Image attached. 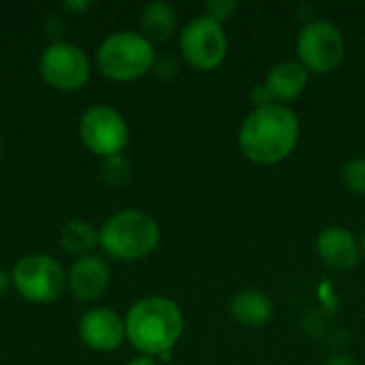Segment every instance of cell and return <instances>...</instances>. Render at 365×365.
<instances>
[{
    "instance_id": "9c48e42d",
    "label": "cell",
    "mask_w": 365,
    "mask_h": 365,
    "mask_svg": "<svg viewBox=\"0 0 365 365\" xmlns=\"http://www.w3.org/2000/svg\"><path fill=\"white\" fill-rule=\"evenodd\" d=\"M38 71L47 86L60 92H75L90 79V60L75 43L53 41L43 49Z\"/></svg>"
},
{
    "instance_id": "d6986e66",
    "label": "cell",
    "mask_w": 365,
    "mask_h": 365,
    "mask_svg": "<svg viewBox=\"0 0 365 365\" xmlns=\"http://www.w3.org/2000/svg\"><path fill=\"white\" fill-rule=\"evenodd\" d=\"M235 13H237V2L235 0H210L205 4V15L216 19L222 26H225V21L233 19Z\"/></svg>"
},
{
    "instance_id": "8fae6325",
    "label": "cell",
    "mask_w": 365,
    "mask_h": 365,
    "mask_svg": "<svg viewBox=\"0 0 365 365\" xmlns=\"http://www.w3.org/2000/svg\"><path fill=\"white\" fill-rule=\"evenodd\" d=\"M317 255L331 272H351L361 261L359 237L344 227H327L317 237Z\"/></svg>"
},
{
    "instance_id": "6da1fadb",
    "label": "cell",
    "mask_w": 365,
    "mask_h": 365,
    "mask_svg": "<svg viewBox=\"0 0 365 365\" xmlns=\"http://www.w3.org/2000/svg\"><path fill=\"white\" fill-rule=\"evenodd\" d=\"M302 137L297 113L287 105H269L252 109L237 133V145L246 160L272 167L287 160Z\"/></svg>"
},
{
    "instance_id": "5b68a950",
    "label": "cell",
    "mask_w": 365,
    "mask_h": 365,
    "mask_svg": "<svg viewBox=\"0 0 365 365\" xmlns=\"http://www.w3.org/2000/svg\"><path fill=\"white\" fill-rule=\"evenodd\" d=\"M295 51L297 62L310 75H329L344 62L346 41L342 30L329 19H310L297 34Z\"/></svg>"
},
{
    "instance_id": "2e32d148",
    "label": "cell",
    "mask_w": 365,
    "mask_h": 365,
    "mask_svg": "<svg viewBox=\"0 0 365 365\" xmlns=\"http://www.w3.org/2000/svg\"><path fill=\"white\" fill-rule=\"evenodd\" d=\"M60 246L77 259L88 257L98 246V231L88 220H71L60 231Z\"/></svg>"
},
{
    "instance_id": "277c9868",
    "label": "cell",
    "mask_w": 365,
    "mask_h": 365,
    "mask_svg": "<svg viewBox=\"0 0 365 365\" xmlns=\"http://www.w3.org/2000/svg\"><path fill=\"white\" fill-rule=\"evenodd\" d=\"M96 64L111 81H135L154 68L156 51L141 32L120 30L101 43Z\"/></svg>"
},
{
    "instance_id": "ffe728a7",
    "label": "cell",
    "mask_w": 365,
    "mask_h": 365,
    "mask_svg": "<svg viewBox=\"0 0 365 365\" xmlns=\"http://www.w3.org/2000/svg\"><path fill=\"white\" fill-rule=\"evenodd\" d=\"M323 365H359L357 364V359L353 357V355H349V353H334V355H329Z\"/></svg>"
},
{
    "instance_id": "30bf717a",
    "label": "cell",
    "mask_w": 365,
    "mask_h": 365,
    "mask_svg": "<svg viewBox=\"0 0 365 365\" xmlns=\"http://www.w3.org/2000/svg\"><path fill=\"white\" fill-rule=\"evenodd\" d=\"M79 338L92 351H118L126 338L124 319L111 308H92L79 319Z\"/></svg>"
},
{
    "instance_id": "ac0fdd59",
    "label": "cell",
    "mask_w": 365,
    "mask_h": 365,
    "mask_svg": "<svg viewBox=\"0 0 365 365\" xmlns=\"http://www.w3.org/2000/svg\"><path fill=\"white\" fill-rule=\"evenodd\" d=\"M342 184L349 192L365 197V156H355L342 165Z\"/></svg>"
},
{
    "instance_id": "44dd1931",
    "label": "cell",
    "mask_w": 365,
    "mask_h": 365,
    "mask_svg": "<svg viewBox=\"0 0 365 365\" xmlns=\"http://www.w3.org/2000/svg\"><path fill=\"white\" fill-rule=\"evenodd\" d=\"M11 282H13V280H11V276H9V274H6V272L0 267V299H2V297L9 293V289H11Z\"/></svg>"
},
{
    "instance_id": "603a6c76",
    "label": "cell",
    "mask_w": 365,
    "mask_h": 365,
    "mask_svg": "<svg viewBox=\"0 0 365 365\" xmlns=\"http://www.w3.org/2000/svg\"><path fill=\"white\" fill-rule=\"evenodd\" d=\"M90 6H92V2H66L64 4V9H68V11H86Z\"/></svg>"
},
{
    "instance_id": "d4e9b609",
    "label": "cell",
    "mask_w": 365,
    "mask_h": 365,
    "mask_svg": "<svg viewBox=\"0 0 365 365\" xmlns=\"http://www.w3.org/2000/svg\"><path fill=\"white\" fill-rule=\"evenodd\" d=\"M0 154H2V139H0Z\"/></svg>"
},
{
    "instance_id": "cb8c5ba5",
    "label": "cell",
    "mask_w": 365,
    "mask_h": 365,
    "mask_svg": "<svg viewBox=\"0 0 365 365\" xmlns=\"http://www.w3.org/2000/svg\"><path fill=\"white\" fill-rule=\"evenodd\" d=\"M359 250H361V259H365V231L359 237Z\"/></svg>"
},
{
    "instance_id": "3957f363",
    "label": "cell",
    "mask_w": 365,
    "mask_h": 365,
    "mask_svg": "<svg viewBox=\"0 0 365 365\" xmlns=\"http://www.w3.org/2000/svg\"><path fill=\"white\" fill-rule=\"evenodd\" d=\"M98 244L115 261H141L160 244V227L141 210H120L98 229Z\"/></svg>"
},
{
    "instance_id": "9a60e30c",
    "label": "cell",
    "mask_w": 365,
    "mask_h": 365,
    "mask_svg": "<svg viewBox=\"0 0 365 365\" xmlns=\"http://www.w3.org/2000/svg\"><path fill=\"white\" fill-rule=\"evenodd\" d=\"M178 30V13L165 0H152L141 11V34L154 45L169 41Z\"/></svg>"
},
{
    "instance_id": "5bb4252c",
    "label": "cell",
    "mask_w": 365,
    "mask_h": 365,
    "mask_svg": "<svg viewBox=\"0 0 365 365\" xmlns=\"http://www.w3.org/2000/svg\"><path fill=\"white\" fill-rule=\"evenodd\" d=\"M229 312L235 319V323L244 327H263L274 317V304L272 299L259 291V289H244L235 293L229 302Z\"/></svg>"
},
{
    "instance_id": "7402d4cb",
    "label": "cell",
    "mask_w": 365,
    "mask_h": 365,
    "mask_svg": "<svg viewBox=\"0 0 365 365\" xmlns=\"http://www.w3.org/2000/svg\"><path fill=\"white\" fill-rule=\"evenodd\" d=\"M126 365H158L156 364V359L154 357H148V355H137V357H133L130 361Z\"/></svg>"
},
{
    "instance_id": "4fadbf2b",
    "label": "cell",
    "mask_w": 365,
    "mask_h": 365,
    "mask_svg": "<svg viewBox=\"0 0 365 365\" xmlns=\"http://www.w3.org/2000/svg\"><path fill=\"white\" fill-rule=\"evenodd\" d=\"M308 79H310V73L297 60H280L269 68L263 86L267 88L276 105L289 107V103L297 101L306 92Z\"/></svg>"
},
{
    "instance_id": "52a82bcc",
    "label": "cell",
    "mask_w": 365,
    "mask_h": 365,
    "mask_svg": "<svg viewBox=\"0 0 365 365\" xmlns=\"http://www.w3.org/2000/svg\"><path fill=\"white\" fill-rule=\"evenodd\" d=\"M11 280L17 293L32 304L56 302L66 287V274L62 265L41 252L21 257L13 267Z\"/></svg>"
},
{
    "instance_id": "7a4b0ae2",
    "label": "cell",
    "mask_w": 365,
    "mask_h": 365,
    "mask_svg": "<svg viewBox=\"0 0 365 365\" xmlns=\"http://www.w3.org/2000/svg\"><path fill=\"white\" fill-rule=\"evenodd\" d=\"M124 325L126 340L139 351V355L169 359L184 334V314L173 299L150 295L128 308Z\"/></svg>"
},
{
    "instance_id": "ba28073f",
    "label": "cell",
    "mask_w": 365,
    "mask_h": 365,
    "mask_svg": "<svg viewBox=\"0 0 365 365\" xmlns=\"http://www.w3.org/2000/svg\"><path fill=\"white\" fill-rule=\"evenodd\" d=\"M81 143L96 156L122 154L128 145V124L124 115L109 105H92L79 120Z\"/></svg>"
},
{
    "instance_id": "e0dca14e",
    "label": "cell",
    "mask_w": 365,
    "mask_h": 365,
    "mask_svg": "<svg viewBox=\"0 0 365 365\" xmlns=\"http://www.w3.org/2000/svg\"><path fill=\"white\" fill-rule=\"evenodd\" d=\"M101 178H103L105 184H109L113 188H120V186L130 182L133 165H130V160L124 154L101 158Z\"/></svg>"
},
{
    "instance_id": "7c38bea8",
    "label": "cell",
    "mask_w": 365,
    "mask_h": 365,
    "mask_svg": "<svg viewBox=\"0 0 365 365\" xmlns=\"http://www.w3.org/2000/svg\"><path fill=\"white\" fill-rule=\"evenodd\" d=\"M109 282H111V269L107 261L96 255L77 259L66 274V284L79 302L98 299L109 289Z\"/></svg>"
},
{
    "instance_id": "8992f818",
    "label": "cell",
    "mask_w": 365,
    "mask_h": 365,
    "mask_svg": "<svg viewBox=\"0 0 365 365\" xmlns=\"http://www.w3.org/2000/svg\"><path fill=\"white\" fill-rule=\"evenodd\" d=\"M180 51L184 62L199 71H216L229 56V36L225 26L203 15L192 17L180 32Z\"/></svg>"
}]
</instances>
